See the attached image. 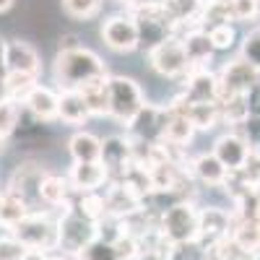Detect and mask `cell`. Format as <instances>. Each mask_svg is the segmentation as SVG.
I'll return each instance as SVG.
<instances>
[{"label":"cell","instance_id":"cell-3","mask_svg":"<svg viewBox=\"0 0 260 260\" xmlns=\"http://www.w3.org/2000/svg\"><path fill=\"white\" fill-rule=\"evenodd\" d=\"M99 237V224L76 213L73 208H62L57 219V250L68 257H78L86 245H91Z\"/></svg>","mask_w":260,"mask_h":260},{"label":"cell","instance_id":"cell-20","mask_svg":"<svg viewBox=\"0 0 260 260\" xmlns=\"http://www.w3.org/2000/svg\"><path fill=\"white\" fill-rule=\"evenodd\" d=\"M94 115L86 104L81 91H60V110H57V120H62L65 125H83L89 122Z\"/></svg>","mask_w":260,"mask_h":260},{"label":"cell","instance_id":"cell-43","mask_svg":"<svg viewBox=\"0 0 260 260\" xmlns=\"http://www.w3.org/2000/svg\"><path fill=\"white\" fill-rule=\"evenodd\" d=\"M3 52H6V42L0 39V68H3Z\"/></svg>","mask_w":260,"mask_h":260},{"label":"cell","instance_id":"cell-6","mask_svg":"<svg viewBox=\"0 0 260 260\" xmlns=\"http://www.w3.org/2000/svg\"><path fill=\"white\" fill-rule=\"evenodd\" d=\"M219 76V99H226V96H247L255 83H257V68L250 65L245 57H232L221 65V71L216 73Z\"/></svg>","mask_w":260,"mask_h":260},{"label":"cell","instance_id":"cell-19","mask_svg":"<svg viewBox=\"0 0 260 260\" xmlns=\"http://www.w3.org/2000/svg\"><path fill=\"white\" fill-rule=\"evenodd\" d=\"M192 177L195 180H201L203 185L208 187H224V182L229 180V169L216 159L213 154H201V156H195L192 164Z\"/></svg>","mask_w":260,"mask_h":260},{"label":"cell","instance_id":"cell-44","mask_svg":"<svg viewBox=\"0 0 260 260\" xmlns=\"http://www.w3.org/2000/svg\"><path fill=\"white\" fill-rule=\"evenodd\" d=\"M50 260H73V257H68V255H52Z\"/></svg>","mask_w":260,"mask_h":260},{"label":"cell","instance_id":"cell-8","mask_svg":"<svg viewBox=\"0 0 260 260\" xmlns=\"http://www.w3.org/2000/svg\"><path fill=\"white\" fill-rule=\"evenodd\" d=\"M102 39L112 52H133L141 47V37H138V24L130 13H117L110 16L102 24Z\"/></svg>","mask_w":260,"mask_h":260},{"label":"cell","instance_id":"cell-5","mask_svg":"<svg viewBox=\"0 0 260 260\" xmlns=\"http://www.w3.org/2000/svg\"><path fill=\"white\" fill-rule=\"evenodd\" d=\"M8 234H13L26 250H42V252L57 250V219H52L50 211H31Z\"/></svg>","mask_w":260,"mask_h":260},{"label":"cell","instance_id":"cell-30","mask_svg":"<svg viewBox=\"0 0 260 260\" xmlns=\"http://www.w3.org/2000/svg\"><path fill=\"white\" fill-rule=\"evenodd\" d=\"M62 3V11L68 13L71 18H94L102 8V0H60Z\"/></svg>","mask_w":260,"mask_h":260},{"label":"cell","instance_id":"cell-10","mask_svg":"<svg viewBox=\"0 0 260 260\" xmlns=\"http://www.w3.org/2000/svg\"><path fill=\"white\" fill-rule=\"evenodd\" d=\"M45 177H47V172L42 169L39 164L24 161V164H18L13 169V175H11L6 190L18 195V198H24L31 206V211H37L34 203H39V187H42V180H45Z\"/></svg>","mask_w":260,"mask_h":260},{"label":"cell","instance_id":"cell-4","mask_svg":"<svg viewBox=\"0 0 260 260\" xmlns=\"http://www.w3.org/2000/svg\"><path fill=\"white\" fill-rule=\"evenodd\" d=\"M159 232L169 245H182L198 240L201 232V211L195 208L192 201H180L169 206L159 216Z\"/></svg>","mask_w":260,"mask_h":260},{"label":"cell","instance_id":"cell-50","mask_svg":"<svg viewBox=\"0 0 260 260\" xmlns=\"http://www.w3.org/2000/svg\"><path fill=\"white\" fill-rule=\"evenodd\" d=\"M161 3H167V0H161Z\"/></svg>","mask_w":260,"mask_h":260},{"label":"cell","instance_id":"cell-23","mask_svg":"<svg viewBox=\"0 0 260 260\" xmlns=\"http://www.w3.org/2000/svg\"><path fill=\"white\" fill-rule=\"evenodd\" d=\"M29 213H31V206L24 198H18V195H13L8 190L0 195V226L3 229L11 232L13 226H18L21 221H24Z\"/></svg>","mask_w":260,"mask_h":260},{"label":"cell","instance_id":"cell-22","mask_svg":"<svg viewBox=\"0 0 260 260\" xmlns=\"http://www.w3.org/2000/svg\"><path fill=\"white\" fill-rule=\"evenodd\" d=\"M71 182L68 177H60V175H50L47 172V177L42 180V187H39V203L42 206H47V208H65L71 203Z\"/></svg>","mask_w":260,"mask_h":260},{"label":"cell","instance_id":"cell-41","mask_svg":"<svg viewBox=\"0 0 260 260\" xmlns=\"http://www.w3.org/2000/svg\"><path fill=\"white\" fill-rule=\"evenodd\" d=\"M24 260H50V255H47V252H42V250H26Z\"/></svg>","mask_w":260,"mask_h":260},{"label":"cell","instance_id":"cell-36","mask_svg":"<svg viewBox=\"0 0 260 260\" xmlns=\"http://www.w3.org/2000/svg\"><path fill=\"white\" fill-rule=\"evenodd\" d=\"M24 255H26V247L13 234L0 237V260H24Z\"/></svg>","mask_w":260,"mask_h":260},{"label":"cell","instance_id":"cell-7","mask_svg":"<svg viewBox=\"0 0 260 260\" xmlns=\"http://www.w3.org/2000/svg\"><path fill=\"white\" fill-rule=\"evenodd\" d=\"M148 62H151V68L164 78H180V76L190 73V62H187V55L182 50L180 37H169V39L159 42L156 47H151Z\"/></svg>","mask_w":260,"mask_h":260},{"label":"cell","instance_id":"cell-21","mask_svg":"<svg viewBox=\"0 0 260 260\" xmlns=\"http://www.w3.org/2000/svg\"><path fill=\"white\" fill-rule=\"evenodd\" d=\"M195 133H198V130L192 127V122H190L185 115L175 112V110L169 107V117H167V122H164V130H161V138H159V141L175 146V148H185V146L195 138Z\"/></svg>","mask_w":260,"mask_h":260},{"label":"cell","instance_id":"cell-29","mask_svg":"<svg viewBox=\"0 0 260 260\" xmlns=\"http://www.w3.org/2000/svg\"><path fill=\"white\" fill-rule=\"evenodd\" d=\"M169 260H211V257H208V247L201 240H192L182 245H172Z\"/></svg>","mask_w":260,"mask_h":260},{"label":"cell","instance_id":"cell-39","mask_svg":"<svg viewBox=\"0 0 260 260\" xmlns=\"http://www.w3.org/2000/svg\"><path fill=\"white\" fill-rule=\"evenodd\" d=\"M76 47H81L76 34H62L60 37V52H68V50H76Z\"/></svg>","mask_w":260,"mask_h":260},{"label":"cell","instance_id":"cell-51","mask_svg":"<svg viewBox=\"0 0 260 260\" xmlns=\"http://www.w3.org/2000/svg\"><path fill=\"white\" fill-rule=\"evenodd\" d=\"M0 195H3V192H0Z\"/></svg>","mask_w":260,"mask_h":260},{"label":"cell","instance_id":"cell-25","mask_svg":"<svg viewBox=\"0 0 260 260\" xmlns=\"http://www.w3.org/2000/svg\"><path fill=\"white\" fill-rule=\"evenodd\" d=\"M219 112H221V122L234 125V127H242L250 117L247 112V99L245 96H226L219 99Z\"/></svg>","mask_w":260,"mask_h":260},{"label":"cell","instance_id":"cell-9","mask_svg":"<svg viewBox=\"0 0 260 260\" xmlns=\"http://www.w3.org/2000/svg\"><path fill=\"white\" fill-rule=\"evenodd\" d=\"M102 164L110 172V180L122 177L136 167V143L130 136H110L102 141Z\"/></svg>","mask_w":260,"mask_h":260},{"label":"cell","instance_id":"cell-46","mask_svg":"<svg viewBox=\"0 0 260 260\" xmlns=\"http://www.w3.org/2000/svg\"><path fill=\"white\" fill-rule=\"evenodd\" d=\"M255 190H257V195H260V177H257V182H255Z\"/></svg>","mask_w":260,"mask_h":260},{"label":"cell","instance_id":"cell-13","mask_svg":"<svg viewBox=\"0 0 260 260\" xmlns=\"http://www.w3.org/2000/svg\"><path fill=\"white\" fill-rule=\"evenodd\" d=\"M3 68L6 73H26L37 76L42 68L39 52L24 39H11L6 42V52H3Z\"/></svg>","mask_w":260,"mask_h":260},{"label":"cell","instance_id":"cell-42","mask_svg":"<svg viewBox=\"0 0 260 260\" xmlns=\"http://www.w3.org/2000/svg\"><path fill=\"white\" fill-rule=\"evenodd\" d=\"M16 3V0H0V13H6V11H11V6Z\"/></svg>","mask_w":260,"mask_h":260},{"label":"cell","instance_id":"cell-28","mask_svg":"<svg viewBox=\"0 0 260 260\" xmlns=\"http://www.w3.org/2000/svg\"><path fill=\"white\" fill-rule=\"evenodd\" d=\"M6 83H8V99L16 104H24V99L31 94V89L37 86V76H26V73H6Z\"/></svg>","mask_w":260,"mask_h":260},{"label":"cell","instance_id":"cell-26","mask_svg":"<svg viewBox=\"0 0 260 260\" xmlns=\"http://www.w3.org/2000/svg\"><path fill=\"white\" fill-rule=\"evenodd\" d=\"M221 24H234V16L226 0H206L203 13H201V26L211 29V26H221Z\"/></svg>","mask_w":260,"mask_h":260},{"label":"cell","instance_id":"cell-31","mask_svg":"<svg viewBox=\"0 0 260 260\" xmlns=\"http://www.w3.org/2000/svg\"><path fill=\"white\" fill-rule=\"evenodd\" d=\"M78 260H117L112 240L96 237V240H94L91 245H86V247H83V252L78 255Z\"/></svg>","mask_w":260,"mask_h":260},{"label":"cell","instance_id":"cell-24","mask_svg":"<svg viewBox=\"0 0 260 260\" xmlns=\"http://www.w3.org/2000/svg\"><path fill=\"white\" fill-rule=\"evenodd\" d=\"M232 240L250 255L260 252V219H234Z\"/></svg>","mask_w":260,"mask_h":260},{"label":"cell","instance_id":"cell-37","mask_svg":"<svg viewBox=\"0 0 260 260\" xmlns=\"http://www.w3.org/2000/svg\"><path fill=\"white\" fill-rule=\"evenodd\" d=\"M242 138L252 151H260V117H247V122L242 125Z\"/></svg>","mask_w":260,"mask_h":260},{"label":"cell","instance_id":"cell-18","mask_svg":"<svg viewBox=\"0 0 260 260\" xmlns=\"http://www.w3.org/2000/svg\"><path fill=\"white\" fill-rule=\"evenodd\" d=\"M68 151L73 164H94L102 161V138L89 130H76L68 141Z\"/></svg>","mask_w":260,"mask_h":260},{"label":"cell","instance_id":"cell-34","mask_svg":"<svg viewBox=\"0 0 260 260\" xmlns=\"http://www.w3.org/2000/svg\"><path fill=\"white\" fill-rule=\"evenodd\" d=\"M240 57H245L250 65L260 68V26L245 34V39H242V50H240Z\"/></svg>","mask_w":260,"mask_h":260},{"label":"cell","instance_id":"cell-45","mask_svg":"<svg viewBox=\"0 0 260 260\" xmlns=\"http://www.w3.org/2000/svg\"><path fill=\"white\" fill-rule=\"evenodd\" d=\"M115 3H122V6H130V3H133V0H115Z\"/></svg>","mask_w":260,"mask_h":260},{"label":"cell","instance_id":"cell-32","mask_svg":"<svg viewBox=\"0 0 260 260\" xmlns=\"http://www.w3.org/2000/svg\"><path fill=\"white\" fill-rule=\"evenodd\" d=\"M18 117H21V104H16L11 99L0 104V138L3 141L18 127Z\"/></svg>","mask_w":260,"mask_h":260},{"label":"cell","instance_id":"cell-40","mask_svg":"<svg viewBox=\"0 0 260 260\" xmlns=\"http://www.w3.org/2000/svg\"><path fill=\"white\" fill-rule=\"evenodd\" d=\"M8 102V83H6V68H0V104Z\"/></svg>","mask_w":260,"mask_h":260},{"label":"cell","instance_id":"cell-47","mask_svg":"<svg viewBox=\"0 0 260 260\" xmlns=\"http://www.w3.org/2000/svg\"><path fill=\"white\" fill-rule=\"evenodd\" d=\"M255 86H260V68H257V83Z\"/></svg>","mask_w":260,"mask_h":260},{"label":"cell","instance_id":"cell-33","mask_svg":"<svg viewBox=\"0 0 260 260\" xmlns=\"http://www.w3.org/2000/svg\"><path fill=\"white\" fill-rule=\"evenodd\" d=\"M206 31H208V37H211L213 50H232L234 42H237V29H234V24L211 26V29H206Z\"/></svg>","mask_w":260,"mask_h":260},{"label":"cell","instance_id":"cell-14","mask_svg":"<svg viewBox=\"0 0 260 260\" xmlns=\"http://www.w3.org/2000/svg\"><path fill=\"white\" fill-rule=\"evenodd\" d=\"M232 226H234V213L226 208H203L201 211V232H198V240L211 247L216 242H221L224 237H232Z\"/></svg>","mask_w":260,"mask_h":260},{"label":"cell","instance_id":"cell-15","mask_svg":"<svg viewBox=\"0 0 260 260\" xmlns=\"http://www.w3.org/2000/svg\"><path fill=\"white\" fill-rule=\"evenodd\" d=\"M180 39H182V50H185L187 62H190V71L192 68H208V62L216 52L208 31L203 26H195V29H187Z\"/></svg>","mask_w":260,"mask_h":260},{"label":"cell","instance_id":"cell-16","mask_svg":"<svg viewBox=\"0 0 260 260\" xmlns=\"http://www.w3.org/2000/svg\"><path fill=\"white\" fill-rule=\"evenodd\" d=\"M24 107L39 122H52V120H57V110H60V91L37 83L31 94L24 99Z\"/></svg>","mask_w":260,"mask_h":260},{"label":"cell","instance_id":"cell-11","mask_svg":"<svg viewBox=\"0 0 260 260\" xmlns=\"http://www.w3.org/2000/svg\"><path fill=\"white\" fill-rule=\"evenodd\" d=\"M219 76L208 68H192L187 73L185 91L180 94L190 104H219Z\"/></svg>","mask_w":260,"mask_h":260},{"label":"cell","instance_id":"cell-27","mask_svg":"<svg viewBox=\"0 0 260 260\" xmlns=\"http://www.w3.org/2000/svg\"><path fill=\"white\" fill-rule=\"evenodd\" d=\"M86 104H89V110L94 117H110V102H107V81H99V83H91L89 89L81 91Z\"/></svg>","mask_w":260,"mask_h":260},{"label":"cell","instance_id":"cell-48","mask_svg":"<svg viewBox=\"0 0 260 260\" xmlns=\"http://www.w3.org/2000/svg\"><path fill=\"white\" fill-rule=\"evenodd\" d=\"M252 260H260V252H255V255H252Z\"/></svg>","mask_w":260,"mask_h":260},{"label":"cell","instance_id":"cell-1","mask_svg":"<svg viewBox=\"0 0 260 260\" xmlns=\"http://www.w3.org/2000/svg\"><path fill=\"white\" fill-rule=\"evenodd\" d=\"M52 76H55V83L60 91H83L91 83L110 78L104 60L83 45L76 50H68V52H57L55 65H52Z\"/></svg>","mask_w":260,"mask_h":260},{"label":"cell","instance_id":"cell-2","mask_svg":"<svg viewBox=\"0 0 260 260\" xmlns=\"http://www.w3.org/2000/svg\"><path fill=\"white\" fill-rule=\"evenodd\" d=\"M107 102H110V117H115L125 127L133 125V120L146 107V96L141 91V86L127 76L107 78Z\"/></svg>","mask_w":260,"mask_h":260},{"label":"cell","instance_id":"cell-38","mask_svg":"<svg viewBox=\"0 0 260 260\" xmlns=\"http://www.w3.org/2000/svg\"><path fill=\"white\" fill-rule=\"evenodd\" d=\"M245 99H247V112H250V117H260V86H255V89H252Z\"/></svg>","mask_w":260,"mask_h":260},{"label":"cell","instance_id":"cell-17","mask_svg":"<svg viewBox=\"0 0 260 260\" xmlns=\"http://www.w3.org/2000/svg\"><path fill=\"white\" fill-rule=\"evenodd\" d=\"M68 182L73 192H99L102 185L110 182V172L102 161L94 164H73L68 172Z\"/></svg>","mask_w":260,"mask_h":260},{"label":"cell","instance_id":"cell-12","mask_svg":"<svg viewBox=\"0 0 260 260\" xmlns=\"http://www.w3.org/2000/svg\"><path fill=\"white\" fill-rule=\"evenodd\" d=\"M250 151H252V148L247 146V141L242 138V133L229 130V133H224V136L216 138L211 154L229 169V175H240L242 167H245V161H247V156H250Z\"/></svg>","mask_w":260,"mask_h":260},{"label":"cell","instance_id":"cell-49","mask_svg":"<svg viewBox=\"0 0 260 260\" xmlns=\"http://www.w3.org/2000/svg\"><path fill=\"white\" fill-rule=\"evenodd\" d=\"M3 143H6V141H3V138H0V151H3Z\"/></svg>","mask_w":260,"mask_h":260},{"label":"cell","instance_id":"cell-35","mask_svg":"<svg viewBox=\"0 0 260 260\" xmlns=\"http://www.w3.org/2000/svg\"><path fill=\"white\" fill-rule=\"evenodd\" d=\"M234 21H255L260 16V0H226Z\"/></svg>","mask_w":260,"mask_h":260}]
</instances>
